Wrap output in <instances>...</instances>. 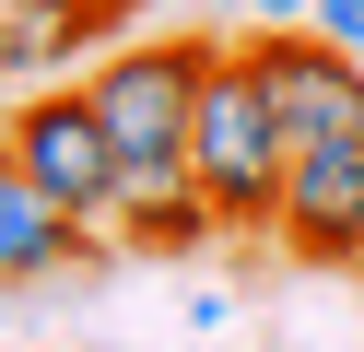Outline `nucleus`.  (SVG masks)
I'll list each match as a JSON object with an SVG mask.
<instances>
[{"label":"nucleus","mask_w":364,"mask_h":352,"mask_svg":"<svg viewBox=\"0 0 364 352\" xmlns=\"http://www.w3.org/2000/svg\"><path fill=\"white\" fill-rule=\"evenodd\" d=\"M282 164H294V129L270 106V82L247 70V47L223 36L212 70H200V106H188V188L212 200L223 235H270L282 223Z\"/></svg>","instance_id":"f257e3e1"},{"label":"nucleus","mask_w":364,"mask_h":352,"mask_svg":"<svg viewBox=\"0 0 364 352\" xmlns=\"http://www.w3.org/2000/svg\"><path fill=\"white\" fill-rule=\"evenodd\" d=\"M223 36H141V47H106L95 59V117L106 141H118V211L141 200V188L188 176V106H200V70H212Z\"/></svg>","instance_id":"f03ea898"},{"label":"nucleus","mask_w":364,"mask_h":352,"mask_svg":"<svg viewBox=\"0 0 364 352\" xmlns=\"http://www.w3.org/2000/svg\"><path fill=\"white\" fill-rule=\"evenodd\" d=\"M0 153L24 164L71 223L118 235V141H106V117H95V94H82V82H36L24 106L0 117Z\"/></svg>","instance_id":"7ed1b4c3"},{"label":"nucleus","mask_w":364,"mask_h":352,"mask_svg":"<svg viewBox=\"0 0 364 352\" xmlns=\"http://www.w3.org/2000/svg\"><path fill=\"white\" fill-rule=\"evenodd\" d=\"M235 47L270 82V106H282L294 141H364V59L353 47H329L317 23H259V36H235Z\"/></svg>","instance_id":"20e7f679"},{"label":"nucleus","mask_w":364,"mask_h":352,"mask_svg":"<svg viewBox=\"0 0 364 352\" xmlns=\"http://www.w3.org/2000/svg\"><path fill=\"white\" fill-rule=\"evenodd\" d=\"M270 247L306 258V270H353L364 282V141H294Z\"/></svg>","instance_id":"39448f33"},{"label":"nucleus","mask_w":364,"mask_h":352,"mask_svg":"<svg viewBox=\"0 0 364 352\" xmlns=\"http://www.w3.org/2000/svg\"><path fill=\"white\" fill-rule=\"evenodd\" d=\"M95 258H106V235H95V223H71V211H59L48 188L24 176V164L0 153V294L71 282V270H95Z\"/></svg>","instance_id":"423d86ee"},{"label":"nucleus","mask_w":364,"mask_h":352,"mask_svg":"<svg viewBox=\"0 0 364 352\" xmlns=\"http://www.w3.org/2000/svg\"><path fill=\"white\" fill-rule=\"evenodd\" d=\"M95 36H106V12H82V0H0V82H36Z\"/></svg>","instance_id":"0eeeda50"},{"label":"nucleus","mask_w":364,"mask_h":352,"mask_svg":"<svg viewBox=\"0 0 364 352\" xmlns=\"http://www.w3.org/2000/svg\"><path fill=\"white\" fill-rule=\"evenodd\" d=\"M118 247H141V258H200V247H223V223H212V200H200L188 176H165V188H141V200L118 211Z\"/></svg>","instance_id":"6e6552de"},{"label":"nucleus","mask_w":364,"mask_h":352,"mask_svg":"<svg viewBox=\"0 0 364 352\" xmlns=\"http://www.w3.org/2000/svg\"><path fill=\"white\" fill-rule=\"evenodd\" d=\"M306 23H317V36H329V47H353V59H364V0H317Z\"/></svg>","instance_id":"1a4fd4ad"},{"label":"nucleus","mask_w":364,"mask_h":352,"mask_svg":"<svg viewBox=\"0 0 364 352\" xmlns=\"http://www.w3.org/2000/svg\"><path fill=\"white\" fill-rule=\"evenodd\" d=\"M235 12H247V36H259V23H306L317 0H235ZM235 12H223V23H235Z\"/></svg>","instance_id":"9d476101"},{"label":"nucleus","mask_w":364,"mask_h":352,"mask_svg":"<svg viewBox=\"0 0 364 352\" xmlns=\"http://www.w3.org/2000/svg\"><path fill=\"white\" fill-rule=\"evenodd\" d=\"M82 12H106V23H118V12H141V0H82Z\"/></svg>","instance_id":"9b49d317"}]
</instances>
